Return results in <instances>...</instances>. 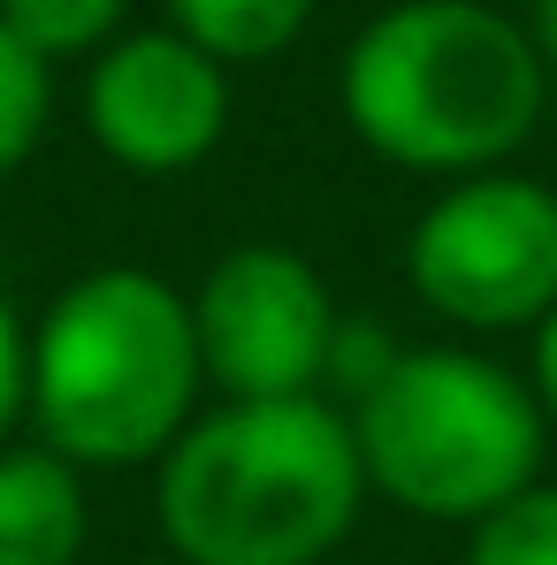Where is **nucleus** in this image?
<instances>
[{
	"label": "nucleus",
	"mask_w": 557,
	"mask_h": 565,
	"mask_svg": "<svg viewBox=\"0 0 557 565\" xmlns=\"http://www.w3.org/2000/svg\"><path fill=\"white\" fill-rule=\"evenodd\" d=\"M344 122L405 177H496L543 122V54L489 0H397L344 54Z\"/></svg>",
	"instance_id": "obj_1"
},
{
	"label": "nucleus",
	"mask_w": 557,
	"mask_h": 565,
	"mask_svg": "<svg viewBox=\"0 0 557 565\" xmlns=\"http://www.w3.org/2000/svg\"><path fill=\"white\" fill-rule=\"evenodd\" d=\"M367 504L352 413L329 397L214 405L169 444L153 520L184 565H321Z\"/></svg>",
	"instance_id": "obj_2"
},
{
	"label": "nucleus",
	"mask_w": 557,
	"mask_h": 565,
	"mask_svg": "<svg viewBox=\"0 0 557 565\" xmlns=\"http://www.w3.org/2000/svg\"><path fill=\"white\" fill-rule=\"evenodd\" d=\"M191 298L146 268L77 276L31 329V420L69 467H161L199 420Z\"/></svg>",
	"instance_id": "obj_3"
},
{
	"label": "nucleus",
	"mask_w": 557,
	"mask_h": 565,
	"mask_svg": "<svg viewBox=\"0 0 557 565\" xmlns=\"http://www.w3.org/2000/svg\"><path fill=\"white\" fill-rule=\"evenodd\" d=\"M352 444L367 489L413 520L473 527L543 481V397L481 352H397L367 397H352Z\"/></svg>",
	"instance_id": "obj_4"
},
{
	"label": "nucleus",
	"mask_w": 557,
	"mask_h": 565,
	"mask_svg": "<svg viewBox=\"0 0 557 565\" xmlns=\"http://www.w3.org/2000/svg\"><path fill=\"white\" fill-rule=\"evenodd\" d=\"M405 282L459 329H543L557 313V191L535 177H465L420 206Z\"/></svg>",
	"instance_id": "obj_5"
},
{
	"label": "nucleus",
	"mask_w": 557,
	"mask_h": 565,
	"mask_svg": "<svg viewBox=\"0 0 557 565\" xmlns=\"http://www.w3.org/2000/svg\"><path fill=\"white\" fill-rule=\"evenodd\" d=\"M336 298L298 260L290 245H237L222 253L199 298H191V337L199 367L229 405H268V397H313L329 382L336 352Z\"/></svg>",
	"instance_id": "obj_6"
},
{
	"label": "nucleus",
	"mask_w": 557,
	"mask_h": 565,
	"mask_svg": "<svg viewBox=\"0 0 557 565\" xmlns=\"http://www.w3.org/2000/svg\"><path fill=\"white\" fill-rule=\"evenodd\" d=\"M85 130L130 177H184L229 130V70L176 31H130L93 54Z\"/></svg>",
	"instance_id": "obj_7"
},
{
	"label": "nucleus",
	"mask_w": 557,
	"mask_h": 565,
	"mask_svg": "<svg viewBox=\"0 0 557 565\" xmlns=\"http://www.w3.org/2000/svg\"><path fill=\"white\" fill-rule=\"evenodd\" d=\"M93 535L85 473L46 444L0 451V565H77Z\"/></svg>",
	"instance_id": "obj_8"
},
{
	"label": "nucleus",
	"mask_w": 557,
	"mask_h": 565,
	"mask_svg": "<svg viewBox=\"0 0 557 565\" xmlns=\"http://www.w3.org/2000/svg\"><path fill=\"white\" fill-rule=\"evenodd\" d=\"M306 23H313V0H169V31L214 54L222 70L276 62Z\"/></svg>",
	"instance_id": "obj_9"
},
{
	"label": "nucleus",
	"mask_w": 557,
	"mask_h": 565,
	"mask_svg": "<svg viewBox=\"0 0 557 565\" xmlns=\"http://www.w3.org/2000/svg\"><path fill=\"white\" fill-rule=\"evenodd\" d=\"M122 15H130V0H0V23L46 70L77 62V54H107L122 39Z\"/></svg>",
	"instance_id": "obj_10"
},
{
	"label": "nucleus",
	"mask_w": 557,
	"mask_h": 565,
	"mask_svg": "<svg viewBox=\"0 0 557 565\" xmlns=\"http://www.w3.org/2000/svg\"><path fill=\"white\" fill-rule=\"evenodd\" d=\"M54 122V70L0 23V177H15Z\"/></svg>",
	"instance_id": "obj_11"
},
{
	"label": "nucleus",
	"mask_w": 557,
	"mask_h": 565,
	"mask_svg": "<svg viewBox=\"0 0 557 565\" xmlns=\"http://www.w3.org/2000/svg\"><path fill=\"white\" fill-rule=\"evenodd\" d=\"M465 565H557V489L550 481H535L527 497H512L489 520H473Z\"/></svg>",
	"instance_id": "obj_12"
},
{
	"label": "nucleus",
	"mask_w": 557,
	"mask_h": 565,
	"mask_svg": "<svg viewBox=\"0 0 557 565\" xmlns=\"http://www.w3.org/2000/svg\"><path fill=\"white\" fill-rule=\"evenodd\" d=\"M23 413H31V337L15 321V298L0 290V451H8Z\"/></svg>",
	"instance_id": "obj_13"
},
{
	"label": "nucleus",
	"mask_w": 557,
	"mask_h": 565,
	"mask_svg": "<svg viewBox=\"0 0 557 565\" xmlns=\"http://www.w3.org/2000/svg\"><path fill=\"white\" fill-rule=\"evenodd\" d=\"M535 397H543V420H557V313L535 329Z\"/></svg>",
	"instance_id": "obj_14"
},
{
	"label": "nucleus",
	"mask_w": 557,
	"mask_h": 565,
	"mask_svg": "<svg viewBox=\"0 0 557 565\" xmlns=\"http://www.w3.org/2000/svg\"><path fill=\"white\" fill-rule=\"evenodd\" d=\"M527 39H535V54H543V77L557 85V0H535V15H527Z\"/></svg>",
	"instance_id": "obj_15"
}]
</instances>
